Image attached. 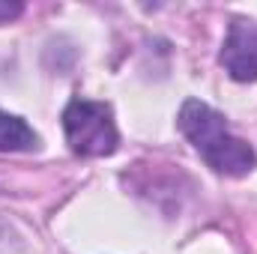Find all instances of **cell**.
Masks as SVG:
<instances>
[{
	"label": "cell",
	"instance_id": "cell-1",
	"mask_svg": "<svg viewBox=\"0 0 257 254\" xmlns=\"http://www.w3.org/2000/svg\"><path fill=\"white\" fill-rule=\"evenodd\" d=\"M177 126L215 174H221V177H245L248 171H254L257 153L251 150V144L236 138L227 126V120L215 108H209L206 102L186 99L183 108H180Z\"/></svg>",
	"mask_w": 257,
	"mask_h": 254
},
{
	"label": "cell",
	"instance_id": "cell-2",
	"mask_svg": "<svg viewBox=\"0 0 257 254\" xmlns=\"http://www.w3.org/2000/svg\"><path fill=\"white\" fill-rule=\"evenodd\" d=\"M66 144L81 159H105L117 150L120 132L114 123V111L105 102L75 96L63 111Z\"/></svg>",
	"mask_w": 257,
	"mask_h": 254
},
{
	"label": "cell",
	"instance_id": "cell-3",
	"mask_svg": "<svg viewBox=\"0 0 257 254\" xmlns=\"http://www.w3.org/2000/svg\"><path fill=\"white\" fill-rule=\"evenodd\" d=\"M218 60L233 81H257V24L242 18L230 21Z\"/></svg>",
	"mask_w": 257,
	"mask_h": 254
},
{
	"label": "cell",
	"instance_id": "cell-4",
	"mask_svg": "<svg viewBox=\"0 0 257 254\" xmlns=\"http://www.w3.org/2000/svg\"><path fill=\"white\" fill-rule=\"evenodd\" d=\"M39 147V135L21 117L0 111V153H30Z\"/></svg>",
	"mask_w": 257,
	"mask_h": 254
},
{
	"label": "cell",
	"instance_id": "cell-5",
	"mask_svg": "<svg viewBox=\"0 0 257 254\" xmlns=\"http://www.w3.org/2000/svg\"><path fill=\"white\" fill-rule=\"evenodd\" d=\"M24 12V3H18V0H0V24H6V21H12V18H18Z\"/></svg>",
	"mask_w": 257,
	"mask_h": 254
}]
</instances>
